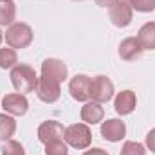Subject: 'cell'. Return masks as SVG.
I'll use <instances>...</instances> for the list:
<instances>
[{"label": "cell", "instance_id": "obj_1", "mask_svg": "<svg viewBox=\"0 0 155 155\" xmlns=\"http://www.w3.org/2000/svg\"><path fill=\"white\" fill-rule=\"evenodd\" d=\"M11 83L15 87L16 92L20 94H27V92H35L36 83H38V76L35 72L33 67L25 65V63H18L11 69Z\"/></svg>", "mask_w": 155, "mask_h": 155}, {"label": "cell", "instance_id": "obj_2", "mask_svg": "<svg viewBox=\"0 0 155 155\" xmlns=\"http://www.w3.org/2000/svg\"><path fill=\"white\" fill-rule=\"evenodd\" d=\"M63 141L76 150H87L92 143V132L88 128V124L85 123H74L71 126L65 128V135Z\"/></svg>", "mask_w": 155, "mask_h": 155}, {"label": "cell", "instance_id": "obj_3", "mask_svg": "<svg viewBox=\"0 0 155 155\" xmlns=\"http://www.w3.org/2000/svg\"><path fill=\"white\" fill-rule=\"evenodd\" d=\"M5 43L11 49H25L33 43V29L24 22H15L5 31Z\"/></svg>", "mask_w": 155, "mask_h": 155}, {"label": "cell", "instance_id": "obj_4", "mask_svg": "<svg viewBox=\"0 0 155 155\" xmlns=\"http://www.w3.org/2000/svg\"><path fill=\"white\" fill-rule=\"evenodd\" d=\"M90 97L96 103H108L114 97V83L107 76H96L90 79Z\"/></svg>", "mask_w": 155, "mask_h": 155}, {"label": "cell", "instance_id": "obj_5", "mask_svg": "<svg viewBox=\"0 0 155 155\" xmlns=\"http://www.w3.org/2000/svg\"><path fill=\"white\" fill-rule=\"evenodd\" d=\"M61 83H58L56 79L47 76L38 78V83H36V96H38L40 101L43 103H56L61 96Z\"/></svg>", "mask_w": 155, "mask_h": 155}, {"label": "cell", "instance_id": "obj_6", "mask_svg": "<svg viewBox=\"0 0 155 155\" xmlns=\"http://www.w3.org/2000/svg\"><path fill=\"white\" fill-rule=\"evenodd\" d=\"M2 108L9 116H25L29 110V101L25 94H20V92L5 94L2 99Z\"/></svg>", "mask_w": 155, "mask_h": 155}, {"label": "cell", "instance_id": "obj_7", "mask_svg": "<svg viewBox=\"0 0 155 155\" xmlns=\"http://www.w3.org/2000/svg\"><path fill=\"white\" fill-rule=\"evenodd\" d=\"M108 16H110V22L119 27V29H124L132 24V18H134V9L124 2V0H119L117 4H114L110 9H108Z\"/></svg>", "mask_w": 155, "mask_h": 155}, {"label": "cell", "instance_id": "obj_8", "mask_svg": "<svg viewBox=\"0 0 155 155\" xmlns=\"http://www.w3.org/2000/svg\"><path fill=\"white\" fill-rule=\"evenodd\" d=\"M65 128L60 121H45L38 126V141L43 144L54 143V141H63Z\"/></svg>", "mask_w": 155, "mask_h": 155}, {"label": "cell", "instance_id": "obj_9", "mask_svg": "<svg viewBox=\"0 0 155 155\" xmlns=\"http://www.w3.org/2000/svg\"><path fill=\"white\" fill-rule=\"evenodd\" d=\"M126 135V124L121 119H107L101 123V137L108 143H119Z\"/></svg>", "mask_w": 155, "mask_h": 155}, {"label": "cell", "instance_id": "obj_10", "mask_svg": "<svg viewBox=\"0 0 155 155\" xmlns=\"http://www.w3.org/2000/svg\"><path fill=\"white\" fill-rule=\"evenodd\" d=\"M69 92L72 99L87 103L90 99V78L87 74H76L69 83Z\"/></svg>", "mask_w": 155, "mask_h": 155}, {"label": "cell", "instance_id": "obj_11", "mask_svg": "<svg viewBox=\"0 0 155 155\" xmlns=\"http://www.w3.org/2000/svg\"><path fill=\"white\" fill-rule=\"evenodd\" d=\"M41 76L52 78L58 83H63L67 79V76H69V69H67V65L61 60H58V58H47L41 63Z\"/></svg>", "mask_w": 155, "mask_h": 155}, {"label": "cell", "instance_id": "obj_12", "mask_svg": "<svg viewBox=\"0 0 155 155\" xmlns=\"http://www.w3.org/2000/svg\"><path fill=\"white\" fill-rule=\"evenodd\" d=\"M137 107V97H135V92L132 90H121L114 99V108L119 116H128L135 110Z\"/></svg>", "mask_w": 155, "mask_h": 155}, {"label": "cell", "instance_id": "obj_13", "mask_svg": "<svg viewBox=\"0 0 155 155\" xmlns=\"http://www.w3.org/2000/svg\"><path fill=\"white\" fill-rule=\"evenodd\" d=\"M143 45L139 43V40L134 38V36H128V38H124L121 43H119V56H121V60H124V61H134V60H137L141 54H143Z\"/></svg>", "mask_w": 155, "mask_h": 155}, {"label": "cell", "instance_id": "obj_14", "mask_svg": "<svg viewBox=\"0 0 155 155\" xmlns=\"http://www.w3.org/2000/svg\"><path fill=\"white\" fill-rule=\"evenodd\" d=\"M79 117L85 124H97L103 121L105 117V110L101 107V103H96V101H87L83 107H81V112Z\"/></svg>", "mask_w": 155, "mask_h": 155}, {"label": "cell", "instance_id": "obj_15", "mask_svg": "<svg viewBox=\"0 0 155 155\" xmlns=\"http://www.w3.org/2000/svg\"><path fill=\"white\" fill-rule=\"evenodd\" d=\"M137 40H139V43L143 45V49L146 51H153L155 49V22H148V24H144L141 29H139V33H137Z\"/></svg>", "mask_w": 155, "mask_h": 155}, {"label": "cell", "instance_id": "obj_16", "mask_svg": "<svg viewBox=\"0 0 155 155\" xmlns=\"http://www.w3.org/2000/svg\"><path fill=\"white\" fill-rule=\"evenodd\" d=\"M16 18V4L13 0H0V25H13Z\"/></svg>", "mask_w": 155, "mask_h": 155}, {"label": "cell", "instance_id": "obj_17", "mask_svg": "<svg viewBox=\"0 0 155 155\" xmlns=\"http://www.w3.org/2000/svg\"><path fill=\"white\" fill-rule=\"evenodd\" d=\"M16 132V121L9 114H0V141H9Z\"/></svg>", "mask_w": 155, "mask_h": 155}, {"label": "cell", "instance_id": "obj_18", "mask_svg": "<svg viewBox=\"0 0 155 155\" xmlns=\"http://www.w3.org/2000/svg\"><path fill=\"white\" fill-rule=\"evenodd\" d=\"M15 65H18V56L16 51L11 47H4L0 49V69H13Z\"/></svg>", "mask_w": 155, "mask_h": 155}, {"label": "cell", "instance_id": "obj_19", "mask_svg": "<svg viewBox=\"0 0 155 155\" xmlns=\"http://www.w3.org/2000/svg\"><path fill=\"white\" fill-rule=\"evenodd\" d=\"M134 11L139 13H152L155 11V0H124Z\"/></svg>", "mask_w": 155, "mask_h": 155}, {"label": "cell", "instance_id": "obj_20", "mask_svg": "<svg viewBox=\"0 0 155 155\" xmlns=\"http://www.w3.org/2000/svg\"><path fill=\"white\" fill-rule=\"evenodd\" d=\"M45 155H69V144L65 141H54L45 144Z\"/></svg>", "mask_w": 155, "mask_h": 155}, {"label": "cell", "instance_id": "obj_21", "mask_svg": "<svg viewBox=\"0 0 155 155\" xmlns=\"http://www.w3.org/2000/svg\"><path fill=\"white\" fill-rule=\"evenodd\" d=\"M119 155H146V150L141 143H135V141H126L121 148V153Z\"/></svg>", "mask_w": 155, "mask_h": 155}, {"label": "cell", "instance_id": "obj_22", "mask_svg": "<svg viewBox=\"0 0 155 155\" xmlns=\"http://www.w3.org/2000/svg\"><path fill=\"white\" fill-rule=\"evenodd\" d=\"M2 155H25V150H24V146L18 141L9 139L2 146Z\"/></svg>", "mask_w": 155, "mask_h": 155}, {"label": "cell", "instance_id": "obj_23", "mask_svg": "<svg viewBox=\"0 0 155 155\" xmlns=\"http://www.w3.org/2000/svg\"><path fill=\"white\" fill-rule=\"evenodd\" d=\"M146 148L155 153V128L153 130H150L148 135H146Z\"/></svg>", "mask_w": 155, "mask_h": 155}, {"label": "cell", "instance_id": "obj_24", "mask_svg": "<svg viewBox=\"0 0 155 155\" xmlns=\"http://www.w3.org/2000/svg\"><path fill=\"white\" fill-rule=\"evenodd\" d=\"M94 2H96L99 7H108V9H110V7H112L114 4H117L119 0H94Z\"/></svg>", "mask_w": 155, "mask_h": 155}, {"label": "cell", "instance_id": "obj_25", "mask_svg": "<svg viewBox=\"0 0 155 155\" xmlns=\"http://www.w3.org/2000/svg\"><path fill=\"white\" fill-rule=\"evenodd\" d=\"M83 155H108V152L103 148H92V150H87Z\"/></svg>", "mask_w": 155, "mask_h": 155}, {"label": "cell", "instance_id": "obj_26", "mask_svg": "<svg viewBox=\"0 0 155 155\" xmlns=\"http://www.w3.org/2000/svg\"><path fill=\"white\" fill-rule=\"evenodd\" d=\"M2 40H4V33L0 31V43H2Z\"/></svg>", "mask_w": 155, "mask_h": 155}, {"label": "cell", "instance_id": "obj_27", "mask_svg": "<svg viewBox=\"0 0 155 155\" xmlns=\"http://www.w3.org/2000/svg\"><path fill=\"white\" fill-rule=\"evenodd\" d=\"M72 2H83V0H72Z\"/></svg>", "mask_w": 155, "mask_h": 155}]
</instances>
